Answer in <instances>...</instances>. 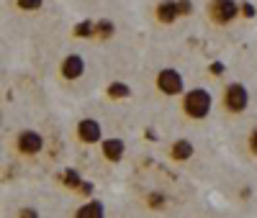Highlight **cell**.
Listing matches in <instances>:
<instances>
[{
    "label": "cell",
    "mask_w": 257,
    "mask_h": 218,
    "mask_svg": "<svg viewBox=\"0 0 257 218\" xmlns=\"http://www.w3.org/2000/svg\"><path fill=\"white\" fill-rule=\"evenodd\" d=\"M257 16V11H254V6L252 3H242V18H247V21H252Z\"/></svg>",
    "instance_id": "d6986e66"
},
{
    "label": "cell",
    "mask_w": 257,
    "mask_h": 218,
    "mask_svg": "<svg viewBox=\"0 0 257 218\" xmlns=\"http://www.w3.org/2000/svg\"><path fill=\"white\" fill-rule=\"evenodd\" d=\"M95 24L98 21H82V24H77L72 29V36H77V39H95Z\"/></svg>",
    "instance_id": "4fadbf2b"
},
{
    "label": "cell",
    "mask_w": 257,
    "mask_h": 218,
    "mask_svg": "<svg viewBox=\"0 0 257 218\" xmlns=\"http://www.w3.org/2000/svg\"><path fill=\"white\" fill-rule=\"evenodd\" d=\"M180 16V6H178V0H160L157 8H155V21L160 26H173Z\"/></svg>",
    "instance_id": "ba28073f"
},
{
    "label": "cell",
    "mask_w": 257,
    "mask_h": 218,
    "mask_svg": "<svg viewBox=\"0 0 257 218\" xmlns=\"http://www.w3.org/2000/svg\"><path fill=\"white\" fill-rule=\"evenodd\" d=\"M85 75V59L80 54H67L59 62V77L64 82H75Z\"/></svg>",
    "instance_id": "52a82bcc"
},
{
    "label": "cell",
    "mask_w": 257,
    "mask_h": 218,
    "mask_svg": "<svg viewBox=\"0 0 257 218\" xmlns=\"http://www.w3.org/2000/svg\"><path fill=\"white\" fill-rule=\"evenodd\" d=\"M13 146H16V151L21 157H39L41 154V149H44V136L39 134V131H31V128H24L21 134L16 136V141H13Z\"/></svg>",
    "instance_id": "5b68a950"
},
{
    "label": "cell",
    "mask_w": 257,
    "mask_h": 218,
    "mask_svg": "<svg viewBox=\"0 0 257 218\" xmlns=\"http://www.w3.org/2000/svg\"><path fill=\"white\" fill-rule=\"evenodd\" d=\"M113 34H116V29H113L111 21H98L95 24V39L98 41H108Z\"/></svg>",
    "instance_id": "5bb4252c"
},
{
    "label": "cell",
    "mask_w": 257,
    "mask_h": 218,
    "mask_svg": "<svg viewBox=\"0 0 257 218\" xmlns=\"http://www.w3.org/2000/svg\"><path fill=\"white\" fill-rule=\"evenodd\" d=\"M208 72H211V75H224V64H221V62H213L211 67H208Z\"/></svg>",
    "instance_id": "7402d4cb"
},
{
    "label": "cell",
    "mask_w": 257,
    "mask_h": 218,
    "mask_svg": "<svg viewBox=\"0 0 257 218\" xmlns=\"http://www.w3.org/2000/svg\"><path fill=\"white\" fill-rule=\"evenodd\" d=\"M206 11H208V21L219 29L234 24V21L242 16V6L237 3V0H208Z\"/></svg>",
    "instance_id": "3957f363"
},
{
    "label": "cell",
    "mask_w": 257,
    "mask_h": 218,
    "mask_svg": "<svg viewBox=\"0 0 257 218\" xmlns=\"http://www.w3.org/2000/svg\"><path fill=\"white\" fill-rule=\"evenodd\" d=\"M193 154H196V146H193L188 139H178V141H173V146H170V159L178 162V164L190 162Z\"/></svg>",
    "instance_id": "30bf717a"
},
{
    "label": "cell",
    "mask_w": 257,
    "mask_h": 218,
    "mask_svg": "<svg viewBox=\"0 0 257 218\" xmlns=\"http://www.w3.org/2000/svg\"><path fill=\"white\" fill-rule=\"evenodd\" d=\"M213 108V95L206 90V87H193V90L180 95V111L185 118L190 121H203L211 116Z\"/></svg>",
    "instance_id": "6da1fadb"
},
{
    "label": "cell",
    "mask_w": 257,
    "mask_h": 218,
    "mask_svg": "<svg viewBox=\"0 0 257 218\" xmlns=\"http://www.w3.org/2000/svg\"><path fill=\"white\" fill-rule=\"evenodd\" d=\"M249 105V93L242 82H229L221 93V111L229 116H242Z\"/></svg>",
    "instance_id": "7a4b0ae2"
},
{
    "label": "cell",
    "mask_w": 257,
    "mask_h": 218,
    "mask_svg": "<svg viewBox=\"0 0 257 218\" xmlns=\"http://www.w3.org/2000/svg\"><path fill=\"white\" fill-rule=\"evenodd\" d=\"M62 185H64V187H70V190H77V187L82 185L80 172H77V169H67V172L62 174Z\"/></svg>",
    "instance_id": "9a60e30c"
},
{
    "label": "cell",
    "mask_w": 257,
    "mask_h": 218,
    "mask_svg": "<svg viewBox=\"0 0 257 218\" xmlns=\"http://www.w3.org/2000/svg\"><path fill=\"white\" fill-rule=\"evenodd\" d=\"M75 215H77V218H103V215H105V208H103L100 200H88L85 205H80V208L75 210Z\"/></svg>",
    "instance_id": "8fae6325"
},
{
    "label": "cell",
    "mask_w": 257,
    "mask_h": 218,
    "mask_svg": "<svg viewBox=\"0 0 257 218\" xmlns=\"http://www.w3.org/2000/svg\"><path fill=\"white\" fill-rule=\"evenodd\" d=\"M105 95H108L111 100H123L132 95V87H128L126 82H111L108 87H105Z\"/></svg>",
    "instance_id": "7c38bea8"
},
{
    "label": "cell",
    "mask_w": 257,
    "mask_h": 218,
    "mask_svg": "<svg viewBox=\"0 0 257 218\" xmlns=\"http://www.w3.org/2000/svg\"><path fill=\"white\" fill-rule=\"evenodd\" d=\"M155 87L165 98H180L185 93V80L175 67H165L155 75Z\"/></svg>",
    "instance_id": "277c9868"
},
{
    "label": "cell",
    "mask_w": 257,
    "mask_h": 218,
    "mask_svg": "<svg viewBox=\"0 0 257 218\" xmlns=\"http://www.w3.org/2000/svg\"><path fill=\"white\" fill-rule=\"evenodd\" d=\"M247 151H249V157L257 159V123L249 128V134H247Z\"/></svg>",
    "instance_id": "ac0fdd59"
},
{
    "label": "cell",
    "mask_w": 257,
    "mask_h": 218,
    "mask_svg": "<svg viewBox=\"0 0 257 218\" xmlns=\"http://www.w3.org/2000/svg\"><path fill=\"white\" fill-rule=\"evenodd\" d=\"M165 203H167V198L162 192H149L147 195V205L152 208V210H160V208H165Z\"/></svg>",
    "instance_id": "e0dca14e"
},
{
    "label": "cell",
    "mask_w": 257,
    "mask_h": 218,
    "mask_svg": "<svg viewBox=\"0 0 257 218\" xmlns=\"http://www.w3.org/2000/svg\"><path fill=\"white\" fill-rule=\"evenodd\" d=\"M77 192H80V195H85V198H90V195H93V182L82 180V185L77 187Z\"/></svg>",
    "instance_id": "ffe728a7"
},
{
    "label": "cell",
    "mask_w": 257,
    "mask_h": 218,
    "mask_svg": "<svg viewBox=\"0 0 257 218\" xmlns=\"http://www.w3.org/2000/svg\"><path fill=\"white\" fill-rule=\"evenodd\" d=\"M100 154L105 162H111V164H118L126 154V144L123 139H103L100 141Z\"/></svg>",
    "instance_id": "9c48e42d"
},
{
    "label": "cell",
    "mask_w": 257,
    "mask_h": 218,
    "mask_svg": "<svg viewBox=\"0 0 257 218\" xmlns=\"http://www.w3.org/2000/svg\"><path fill=\"white\" fill-rule=\"evenodd\" d=\"M75 139L80 144H100L103 141V128L95 118H80L75 126Z\"/></svg>",
    "instance_id": "8992f818"
},
{
    "label": "cell",
    "mask_w": 257,
    "mask_h": 218,
    "mask_svg": "<svg viewBox=\"0 0 257 218\" xmlns=\"http://www.w3.org/2000/svg\"><path fill=\"white\" fill-rule=\"evenodd\" d=\"M178 6H180V16H190L193 13V3H190V0H178Z\"/></svg>",
    "instance_id": "44dd1931"
},
{
    "label": "cell",
    "mask_w": 257,
    "mask_h": 218,
    "mask_svg": "<svg viewBox=\"0 0 257 218\" xmlns=\"http://www.w3.org/2000/svg\"><path fill=\"white\" fill-rule=\"evenodd\" d=\"M44 6V0H16V8L24 11V13H34Z\"/></svg>",
    "instance_id": "2e32d148"
}]
</instances>
